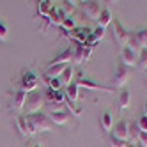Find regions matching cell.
Returning <instances> with one entry per match:
<instances>
[{
	"label": "cell",
	"mask_w": 147,
	"mask_h": 147,
	"mask_svg": "<svg viewBox=\"0 0 147 147\" xmlns=\"http://www.w3.org/2000/svg\"><path fill=\"white\" fill-rule=\"evenodd\" d=\"M27 117V131H28V136H34L36 133L39 131H51V121L43 115L41 112L37 113H32V115H25Z\"/></svg>",
	"instance_id": "obj_1"
},
{
	"label": "cell",
	"mask_w": 147,
	"mask_h": 147,
	"mask_svg": "<svg viewBox=\"0 0 147 147\" xmlns=\"http://www.w3.org/2000/svg\"><path fill=\"white\" fill-rule=\"evenodd\" d=\"M46 105L45 101V94L39 92V90H34V92H27V99H25V112L27 115H32V113H37L41 112V108H43Z\"/></svg>",
	"instance_id": "obj_2"
},
{
	"label": "cell",
	"mask_w": 147,
	"mask_h": 147,
	"mask_svg": "<svg viewBox=\"0 0 147 147\" xmlns=\"http://www.w3.org/2000/svg\"><path fill=\"white\" fill-rule=\"evenodd\" d=\"M45 101L51 107V112H57L60 110V107L66 103V96H64V92L62 90H51L48 89L46 94H45Z\"/></svg>",
	"instance_id": "obj_3"
},
{
	"label": "cell",
	"mask_w": 147,
	"mask_h": 147,
	"mask_svg": "<svg viewBox=\"0 0 147 147\" xmlns=\"http://www.w3.org/2000/svg\"><path fill=\"white\" fill-rule=\"evenodd\" d=\"M92 55V48L87 46L85 43H76L75 50H73V64H83V62H87Z\"/></svg>",
	"instance_id": "obj_4"
},
{
	"label": "cell",
	"mask_w": 147,
	"mask_h": 147,
	"mask_svg": "<svg viewBox=\"0 0 147 147\" xmlns=\"http://www.w3.org/2000/svg\"><path fill=\"white\" fill-rule=\"evenodd\" d=\"M75 83L78 85V89H89V90H99V92H113L112 87H107V85H101V83H96L92 82L90 78H85V76H78L75 80Z\"/></svg>",
	"instance_id": "obj_5"
},
{
	"label": "cell",
	"mask_w": 147,
	"mask_h": 147,
	"mask_svg": "<svg viewBox=\"0 0 147 147\" xmlns=\"http://www.w3.org/2000/svg\"><path fill=\"white\" fill-rule=\"evenodd\" d=\"M25 99H27V92L25 90H22V89L11 90V110L20 113L25 108Z\"/></svg>",
	"instance_id": "obj_6"
},
{
	"label": "cell",
	"mask_w": 147,
	"mask_h": 147,
	"mask_svg": "<svg viewBox=\"0 0 147 147\" xmlns=\"http://www.w3.org/2000/svg\"><path fill=\"white\" fill-rule=\"evenodd\" d=\"M39 85V80L36 76V73L34 71H27L23 73V76H22V90L25 92H34Z\"/></svg>",
	"instance_id": "obj_7"
},
{
	"label": "cell",
	"mask_w": 147,
	"mask_h": 147,
	"mask_svg": "<svg viewBox=\"0 0 147 147\" xmlns=\"http://www.w3.org/2000/svg\"><path fill=\"white\" fill-rule=\"evenodd\" d=\"M112 22H113V36H115V41H117L119 45H122V46L128 45V39H129V34L131 32H128V30L122 27V23L119 22L117 18H113Z\"/></svg>",
	"instance_id": "obj_8"
},
{
	"label": "cell",
	"mask_w": 147,
	"mask_h": 147,
	"mask_svg": "<svg viewBox=\"0 0 147 147\" xmlns=\"http://www.w3.org/2000/svg\"><path fill=\"white\" fill-rule=\"evenodd\" d=\"M121 60H122V66L124 67H133L138 64V55L135 53V51H131L128 46L122 48V53H121Z\"/></svg>",
	"instance_id": "obj_9"
},
{
	"label": "cell",
	"mask_w": 147,
	"mask_h": 147,
	"mask_svg": "<svg viewBox=\"0 0 147 147\" xmlns=\"http://www.w3.org/2000/svg\"><path fill=\"white\" fill-rule=\"evenodd\" d=\"M115 138H121V140H126L128 142V138H129V124L126 122L124 119L122 121H119L117 124L113 126V133H112Z\"/></svg>",
	"instance_id": "obj_10"
},
{
	"label": "cell",
	"mask_w": 147,
	"mask_h": 147,
	"mask_svg": "<svg viewBox=\"0 0 147 147\" xmlns=\"http://www.w3.org/2000/svg\"><path fill=\"white\" fill-rule=\"evenodd\" d=\"M129 78V73H128V67H124L122 64L113 71V85L115 87H122Z\"/></svg>",
	"instance_id": "obj_11"
},
{
	"label": "cell",
	"mask_w": 147,
	"mask_h": 147,
	"mask_svg": "<svg viewBox=\"0 0 147 147\" xmlns=\"http://www.w3.org/2000/svg\"><path fill=\"white\" fill-rule=\"evenodd\" d=\"M73 62V50L71 48H66V50H62L60 53L50 62V66H57V64H66V66H69Z\"/></svg>",
	"instance_id": "obj_12"
},
{
	"label": "cell",
	"mask_w": 147,
	"mask_h": 147,
	"mask_svg": "<svg viewBox=\"0 0 147 147\" xmlns=\"http://www.w3.org/2000/svg\"><path fill=\"white\" fill-rule=\"evenodd\" d=\"M64 18H66L64 9L53 7V9H51V13H50V16H48V23H50V25H53V27H60L62 22H64Z\"/></svg>",
	"instance_id": "obj_13"
},
{
	"label": "cell",
	"mask_w": 147,
	"mask_h": 147,
	"mask_svg": "<svg viewBox=\"0 0 147 147\" xmlns=\"http://www.w3.org/2000/svg\"><path fill=\"white\" fill-rule=\"evenodd\" d=\"M48 119L51 121V124H57V126H64V124H67V121H69V113L62 112V110H57V112H50Z\"/></svg>",
	"instance_id": "obj_14"
},
{
	"label": "cell",
	"mask_w": 147,
	"mask_h": 147,
	"mask_svg": "<svg viewBox=\"0 0 147 147\" xmlns=\"http://www.w3.org/2000/svg\"><path fill=\"white\" fill-rule=\"evenodd\" d=\"M101 11H103V9H101L99 2H85V14L89 16V20H96V22H98Z\"/></svg>",
	"instance_id": "obj_15"
},
{
	"label": "cell",
	"mask_w": 147,
	"mask_h": 147,
	"mask_svg": "<svg viewBox=\"0 0 147 147\" xmlns=\"http://www.w3.org/2000/svg\"><path fill=\"white\" fill-rule=\"evenodd\" d=\"M103 37H105V28H101V27H96V28H94L92 32H90V36L87 37L85 45H87V46H90V48H94V46H96V45L99 43V41H101Z\"/></svg>",
	"instance_id": "obj_16"
},
{
	"label": "cell",
	"mask_w": 147,
	"mask_h": 147,
	"mask_svg": "<svg viewBox=\"0 0 147 147\" xmlns=\"http://www.w3.org/2000/svg\"><path fill=\"white\" fill-rule=\"evenodd\" d=\"M64 96H66V99L67 101H80V89H78V85L75 82L71 83V85H67L66 87V90H64Z\"/></svg>",
	"instance_id": "obj_17"
},
{
	"label": "cell",
	"mask_w": 147,
	"mask_h": 147,
	"mask_svg": "<svg viewBox=\"0 0 147 147\" xmlns=\"http://www.w3.org/2000/svg\"><path fill=\"white\" fill-rule=\"evenodd\" d=\"M66 64H57V66H48V69H46V80L48 78H60L62 76V73L66 71Z\"/></svg>",
	"instance_id": "obj_18"
},
{
	"label": "cell",
	"mask_w": 147,
	"mask_h": 147,
	"mask_svg": "<svg viewBox=\"0 0 147 147\" xmlns=\"http://www.w3.org/2000/svg\"><path fill=\"white\" fill-rule=\"evenodd\" d=\"M60 82H62V85H71L73 82H75V67H73V64H69L66 67V71L62 73V76H60Z\"/></svg>",
	"instance_id": "obj_19"
},
{
	"label": "cell",
	"mask_w": 147,
	"mask_h": 147,
	"mask_svg": "<svg viewBox=\"0 0 147 147\" xmlns=\"http://www.w3.org/2000/svg\"><path fill=\"white\" fill-rule=\"evenodd\" d=\"M51 9H53V2H50V0H43V2L37 4V14L43 16V18H48Z\"/></svg>",
	"instance_id": "obj_20"
},
{
	"label": "cell",
	"mask_w": 147,
	"mask_h": 147,
	"mask_svg": "<svg viewBox=\"0 0 147 147\" xmlns=\"http://www.w3.org/2000/svg\"><path fill=\"white\" fill-rule=\"evenodd\" d=\"M112 20H113V16H112V13H110V9H103L101 14H99V18H98V27L107 28V27L112 23Z\"/></svg>",
	"instance_id": "obj_21"
},
{
	"label": "cell",
	"mask_w": 147,
	"mask_h": 147,
	"mask_svg": "<svg viewBox=\"0 0 147 147\" xmlns=\"http://www.w3.org/2000/svg\"><path fill=\"white\" fill-rule=\"evenodd\" d=\"M126 46H128L131 51H135L136 55H138L140 51H142V43L138 41V37H136V34H135V32H131V34H129V39H128V45H126Z\"/></svg>",
	"instance_id": "obj_22"
},
{
	"label": "cell",
	"mask_w": 147,
	"mask_h": 147,
	"mask_svg": "<svg viewBox=\"0 0 147 147\" xmlns=\"http://www.w3.org/2000/svg\"><path fill=\"white\" fill-rule=\"evenodd\" d=\"M99 122H101V128L105 131H112V122H113V117H112V112H103V115L99 117Z\"/></svg>",
	"instance_id": "obj_23"
},
{
	"label": "cell",
	"mask_w": 147,
	"mask_h": 147,
	"mask_svg": "<svg viewBox=\"0 0 147 147\" xmlns=\"http://www.w3.org/2000/svg\"><path fill=\"white\" fill-rule=\"evenodd\" d=\"M129 101H131V92L129 90H122L119 94V108L121 110L129 108Z\"/></svg>",
	"instance_id": "obj_24"
},
{
	"label": "cell",
	"mask_w": 147,
	"mask_h": 147,
	"mask_svg": "<svg viewBox=\"0 0 147 147\" xmlns=\"http://www.w3.org/2000/svg\"><path fill=\"white\" fill-rule=\"evenodd\" d=\"M16 126H18V131L22 136H28V131H27V117L25 115H18L16 117Z\"/></svg>",
	"instance_id": "obj_25"
},
{
	"label": "cell",
	"mask_w": 147,
	"mask_h": 147,
	"mask_svg": "<svg viewBox=\"0 0 147 147\" xmlns=\"http://www.w3.org/2000/svg\"><path fill=\"white\" fill-rule=\"evenodd\" d=\"M60 27L64 28V32H69V30H73V28H75V18H73V16H66Z\"/></svg>",
	"instance_id": "obj_26"
},
{
	"label": "cell",
	"mask_w": 147,
	"mask_h": 147,
	"mask_svg": "<svg viewBox=\"0 0 147 147\" xmlns=\"http://www.w3.org/2000/svg\"><path fill=\"white\" fill-rule=\"evenodd\" d=\"M136 66H138L140 69H147V50H144L142 48V51H140V53H138V64H136Z\"/></svg>",
	"instance_id": "obj_27"
},
{
	"label": "cell",
	"mask_w": 147,
	"mask_h": 147,
	"mask_svg": "<svg viewBox=\"0 0 147 147\" xmlns=\"http://www.w3.org/2000/svg\"><path fill=\"white\" fill-rule=\"evenodd\" d=\"M48 89H51V90H60L62 89L60 78H48Z\"/></svg>",
	"instance_id": "obj_28"
},
{
	"label": "cell",
	"mask_w": 147,
	"mask_h": 147,
	"mask_svg": "<svg viewBox=\"0 0 147 147\" xmlns=\"http://www.w3.org/2000/svg\"><path fill=\"white\" fill-rule=\"evenodd\" d=\"M110 145H112V147H126V145H128V142H126V140H121V138H115V136L112 135V136H110Z\"/></svg>",
	"instance_id": "obj_29"
},
{
	"label": "cell",
	"mask_w": 147,
	"mask_h": 147,
	"mask_svg": "<svg viewBox=\"0 0 147 147\" xmlns=\"http://www.w3.org/2000/svg\"><path fill=\"white\" fill-rule=\"evenodd\" d=\"M136 126H138L140 131L147 133V115H140V119H138V122H136Z\"/></svg>",
	"instance_id": "obj_30"
},
{
	"label": "cell",
	"mask_w": 147,
	"mask_h": 147,
	"mask_svg": "<svg viewBox=\"0 0 147 147\" xmlns=\"http://www.w3.org/2000/svg\"><path fill=\"white\" fill-rule=\"evenodd\" d=\"M135 34H136V37H138V41L142 43V48H144V45H147V28L140 30V32H135Z\"/></svg>",
	"instance_id": "obj_31"
},
{
	"label": "cell",
	"mask_w": 147,
	"mask_h": 147,
	"mask_svg": "<svg viewBox=\"0 0 147 147\" xmlns=\"http://www.w3.org/2000/svg\"><path fill=\"white\" fill-rule=\"evenodd\" d=\"M138 133H140L138 126H136V124H129V136H131L133 140H136V136H138Z\"/></svg>",
	"instance_id": "obj_32"
},
{
	"label": "cell",
	"mask_w": 147,
	"mask_h": 147,
	"mask_svg": "<svg viewBox=\"0 0 147 147\" xmlns=\"http://www.w3.org/2000/svg\"><path fill=\"white\" fill-rule=\"evenodd\" d=\"M136 140H138V144H140L142 147H147V133L140 131V133H138V136H136Z\"/></svg>",
	"instance_id": "obj_33"
},
{
	"label": "cell",
	"mask_w": 147,
	"mask_h": 147,
	"mask_svg": "<svg viewBox=\"0 0 147 147\" xmlns=\"http://www.w3.org/2000/svg\"><path fill=\"white\" fill-rule=\"evenodd\" d=\"M0 41H7V27L0 22Z\"/></svg>",
	"instance_id": "obj_34"
},
{
	"label": "cell",
	"mask_w": 147,
	"mask_h": 147,
	"mask_svg": "<svg viewBox=\"0 0 147 147\" xmlns=\"http://www.w3.org/2000/svg\"><path fill=\"white\" fill-rule=\"evenodd\" d=\"M126 147H136V144L135 142H128V145H126Z\"/></svg>",
	"instance_id": "obj_35"
},
{
	"label": "cell",
	"mask_w": 147,
	"mask_h": 147,
	"mask_svg": "<svg viewBox=\"0 0 147 147\" xmlns=\"http://www.w3.org/2000/svg\"><path fill=\"white\" fill-rule=\"evenodd\" d=\"M144 115H147V101H145V108H144Z\"/></svg>",
	"instance_id": "obj_36"
},
{
	"label": "cell",
	"mask_w": 147,
	"mask_h": 147,
	"mask_svg": "<svg viewBox=\"0 0 147 147\" xmlns=\"http://www.w3.org/2000/svg\"><path fill=\"white\" fill-rule=\"evenodd\" d=\"M34 147H41V144H37V145H34Z\"/></svg>",
	"instance_id": "obj_37"
},
{
	"label": "cell",
	"mask_w": 147,
	"mask_h": 147,
	"mask_svg": "<svg viewBox=\"0 0 147 147\" xmlns=\"http://www.w3.org/2000/svg\"><path fill=\"white\" fill-rule=\"evenodd\" d=\"M136 147H142V145H136Z\"/></svg>",
	"instance_id": "obj_38"
}]
</instances>
